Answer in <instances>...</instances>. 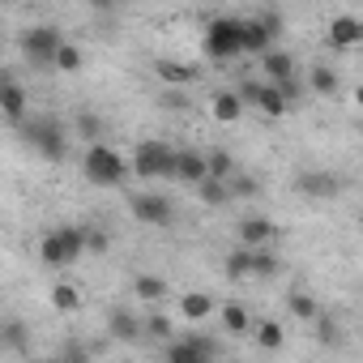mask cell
<instances>
[{
  "label": "cell",
  "instance_id": "1",
  "mask_svg": "<svg viewBox=\"0 0 363 363\" xmlns=\"http://www.w3.org/2000/svg\"><path fill=\"white\" fill-rule=\"evenodd\" d=\"M18 133H22V141H30L48 162H65L69 158V137H65V128H60V120H52V116H22L18 120Z\"/></svg>",
  "mask_w": 363,
  "mask_h": 363
},
{
  "label": "cell",
  "instance_id": "2",
  "mask_svg": "<svg viewBox=\"0 0 363 363\" xmlns=\"http://www.w3.org/2000/svg\"><path fill=\"white\" fill-rule=\"evenodd\" d=\"M124 171H128V162H124L120 150H111V145H103V141H90V150H86V158H82V175L90 179V184L116 189V184H124Z\"/></svg>",
  "mask_w": 363,
  "mask_h": 363
},
{
  "label": "cell",
  "instance_id": "3",
  "mask_svg": "<svg viewBox=\"0 0 363 363\" xmlns=\"http://www.w3.org/2000/svg\"><path fill=\"white\" fill-rule=\"evenodd\" d=\"M82 252H86L82 227H56V231H48V235L39 240V261H43L48 269H69V265L82 261Z\"/></svg>",
  "mask_w": 363,
  "mask_h": 363
},
{
  "label": "cell",
  "instance_id": "4",
  "mask_svg": "<svg viewBox=\"0 0 363 363\" xmlns=\"http://www.w3.org/2000/svg\"><path fill=\"white\" fill-rule=\"evenodd\" d=\"M240 22L244 18H214L206 26V56L214 65H231V60L244 56V48H240Z\"/></svg>",
  "mask_w": 363,
  "mask_h": 363
},
{
  "label": "cell",
  "instance_id": "5",
  "mask_svg": "<svg viewBox=\"0 0 363 363\" xmlns=\"http://www.w3.org/2000/svg\"><path fill=\"white\" fill-rule=\"evenodd\" d=\"M128 171L141 175V179H171L175 171V150L167 141H141L128 158Z\"/></svg>",
  "mask_w": 363,
  "mask_h": 363
},
{
  "label": "cell",
  "instance_id": "6",
  "mask_svg": "<svg viewBox=\"0 0 363 363\" xmlns=\"http://www.w3.org/2000/svg\"><path fill=\"white\" fill-rule=\"evenodd\" d=\"M65 43V35H60V26H30L26 35H22V56L35 65V69H52V60H56V48Z\"/></svg>",
  "mask_w": 363,
  "mask_h": 363
},
{
  "label": "cell",
  "instance_id": "7",
  "mask_svg": "<svg viewBox=\"0 0 363 363\" xmlns=\"http://www.w3.org/2000/svg\"><path fill=\"white\" fill-rule=\"evenodd\" d=\"M295 193H303L308 201H337L346 193V175L342 171H303L295 179Z\"/></svg>",
  "mask_w": 363,
  "mask_h": 363
},
{
  "label": "cell",
  "instance_id": "8",
  "mask_svg": "<svg viewBox=\"0 0 363 363\" xmlns=\"http://www.w3.org/2000/svg\"><path fill=\"white\" fill-rule=\"evenodd\" d=\"M235 94H240V103H244V107H257V111H261V116H269V120L286 116V99L278 94V86H274V82H240V86H235Z\"/></svg>",
  "mask_w": 363,
  "mask_h": 363
},
{
  "label": "cell",
  "instance_id": "9",
  "mask_svg": "<svg viewBox=\"0 0 363 363\" xmlns=\"http://www.w3.org/2000/svg\"><path fill=\"white\" fill-rule=\"evenodd\" d=\"M128 210L141 227H171V218H175V206L167 193H133Z\"/></svg>",
  "mask_w": 363,
  "mask_h": 363
},
{
  "label": "cell",
  "instance_id": "10",
  "mask_svg": "<svg viewBox=\"0 0 363 363\" xmlns=\"http://www.w3.org/2000/svg\"><path fill=\"white\" fill-rule=\"evenodd\" d=\"M218 342L214 337H201V333H189L184 342H171L167 346V363H206V359H218Z\"/></svg>",
  "mask_w": 363,
  "mask_h": 363
},
{
  "label": "cell",
  "instance_id": "11",
  "mask_svg": "<svg viewBox=\"0 0 363 363\" xmlns=\"http://www.w3.org/2000/svg\"><path fill=\"white\" fill-rule=\"evenodd\" d=\"M359 43H363V22H359L354 13H342V18L329 22V48L350 52V48H359Z\"/></svg>",
  "mask_w": 363,
  "mask_h": 363
},
{
  "label": "cell",
  "instance_id": "12",
  "mask_svg": "<svg viewBox=\"0 0 363 363\" xmlns=\"http://www.w3.org/2000/svg\"><path fill=\"white\" fill-rule=\"evenodd\" d=\"M240 48H244V56H261L265 48H274V35L265 30L261 18H244L240 22Z\"/></svg>",
  "mask_w": 363,
  "mask_h": 363
},
{
  "label": "cell",
  "instance_id": "13",
  "mask_svg": "<svg viewBox=\"0 0 363 363\" xmlns=\"http://www.w3.org/2000/svg\"><path fill=\"white\" fill-rule=\"evenodd\" d=\"M257 60H261V73H265V82H282V77H295V56H291V52L265 48Z\"/></svg>",
  "mask_w": 363,
  "mask_h": 363
},
{
  "label": "cell",
  "instance_id": "14",
  "mask_svg": "<svg viewBox=\"0 0 363 363\" xmlns=\"http://www.w3.org/2000/svg\"><path fill=\"white\" fill-rule=\"evenodd\" d=\"M0 111H5V120H22L30 107H26V90L18 86V82H9V77H0Z\"/></svg>",
  "mask_w": 363,
  "mask_h": 363
},
{
  "label": "cell",
  "instance_id": "15",
  "mask_svg": "<svg viewBox=\"0 0 363 363\" xmlns=\"http://www.w3.org/2000/svg\"><path fill=\"white\" fill-rule=\"evenodd\" d=\"M154 73H158V82H167V86H193V82H197V69H193V65H179V60H167V56L154 60Z\"/></svg>",
  "mask_w": 363,
  "mask_h": 363
},
{
  "label": "cell",
  "instance_id": "16",
  "mask_svg": "<svg viewBox=\"0 0 363 363\" xmlns=\"http://www.w3.org/2000/svg\"><path fill=\"white\" fill-rule=\"evenodd\" d=\"M175 179H184V184H197V179L206 175V154L197 150H175Z\"/></svg>",
  "mask_w": 363,
  "mask_h": 363
},
{
  "label": "cell",
  "instance_id": "17",
  "mask_svg": "<svg viewBox=\"0 0 363 363\" xmlns=\"http://www.w3.org/2000/svg\"><path fill=\"white\" fill-rule=\"evenodd\" d=\"M210 111H214V120H218V124H235V120L244 116V103H240V94H235V90H218V94L210 99Z\"/></svg>",
  "mask_w": 363,
  "mask_h": 363
},
{
  "label": "cell",
  "instance_id": "18",
  "mask_svg": "<svg viewBox=\"0 0 363 363\" xmlns=\"http://www.w3.org/2000/svg\"><path fill=\"white\" fill-rule=\"evenodd\" d=\"M107 333H111L116 342H137V337H141V320H137L133 312L116 308V312L107 316Z\"/></svg>",
  "mask_w": 363,
  "mask_h": 363
},
{
  "label": "cell",
  "instance_id": "19",
  "mask_svg": "<svg viewBox=\"0 0 363 363\" xmlns=\"http://www.w3.org/2000/svg\"><path fill=\"white\" fill-rule=\"evenodd\" d=\"M274 235H278V227H274L269 218H244V223H240V244H248V248L269 244Z\"/></svg>",
  "mask_w": 363,
  "mask_h": 363
},
{
  "label": "cell",
  "instance_id": "20",
  "mask_svg": "<svg viewBox=\"0 0 363 363\" xmlns=\"http://www.w3.org/2000/svg\"><path fill=\"white\" fill-rule=\"evenodd\" d=\"M308 90H312V94H320V99H333V94L342 90V77H337L329 65H316V69L308 73Z\"/></svg>",
  "mask_w": 363,
  "mask_h": 363
},
{
  "label": "cell",
  "instance_id": "21",
  "mask_svg": "<svg viewBox=\"0 0 363 363\" xmlns=\"http://www.w3.org/2000/svg\"><path fill=\"white\" fill-rule=\"evenodd\" d=\"M193 189H197V197H201L206 206H227V201H231V189H227V179H214V175H201V179H197V184H193Z\"/></svg>",
  "mask_w": 363,
  "mask_h": 363
},
{
  "label": "cell",
  "instance_id": "22",
  "mask_svg": "<svg viewBox=\"0 0 363 363\" xmlns=\"http://www.w3.org/2000/svg\"><path fill=\"white\" fill-rule=\"evenodd\" d=\"M278 269H282L278 252H274L269 244H257V248H252V261H248V274H257V278H274Z\"/></svg>",
  "mask_w": 363,
  "mask_h": 363
},
{
  "label": "cell",
  "instance_id": "23",
  "mask_svg": "<svg viewBox=\"0 0 363 363\" xmlns=\"http://www.w3.org/2000/svg\"><path fill=\"white\" fill-rule=\"evenodd\" d=\"M252 329V337H257V346H265V350H282V342H286V333H282V325L278 320H257V325H248Z\"/></svg>",
  "mask_w": 363,
  "mask_h": 363
},
{
  "label": "cell",
  "instance_id": "24",
  "mask_svg": "<svg viewBox=\"0 0 363 363\" xmlns=\"http://www.w3.org/2000/svg\"><path fill=\"white\" fill-rule=\"evenodd\" d=\"M133 295H137V299L158 303V299L167 295V282H162V278H154V274H137V278H133Z\"/></svg>",
  "mask_w": 363,
  "mask_h": 363
},
{
  "label": "cell",
  "instance_id": "25",
  "mask_svg": "<svg viewBox=\"0 0 363 363\" xmlns=\"http://www.w3.org/2000/svg\"><path fill=\"white\" fill-rule=\"evenodd\" d=\"M52 308H56V312H77V308H82V291H77L73 282H56V286H52Z\"/></svg>",
  "mask_w": 363,
  "mask_h": 363
},
{
  "label": "cell",
  "instance_id": "26",
  "mask_svg": "<svg viewBox=\"0 0 363 363\" xmlns=\"http://www.w3.org/2000/svg\"><path fill=\"white\" fill-rule=\"evenodd\" d=\"M179 312H184L189 320H206V316L214 312V299H210V295H201V291H193V295L179 299Z\"/></svg>",
  "mask_w": 363,
  "mask_h": 363
},
{
  "label": "cell",
  "instance_id": "27",
  "mask_svg": "<svg viewBox=\"0 0 363 363\" xmlns=\"http://www.w3.org/2000/svg\"><path fill=\"white\" fill-rule=\"evenodd\" d=\"M82 60H86V56H82V48L65 39V43L56 48V60H52V69H60V73H77V69H82Z\"/></svg>",
  "mask_w": 363,
  "mask_h": 363
},
{
  "label": "cell",
  "instance_id": "28",
  "mask_svg": "<svg viewBox=\"0 0 363 363\" xmlns=\"http://www.w3.org/2000/svg\"><path fill=\"white\" fill-rule=\"evenodd\" d=\"M206 175H214V179L235 175V158H231L227 150H210V154H206Z\"/></svg>",
  "mask_w": 363,
  "mask_h": 363
},
{
  "label": "cell",
  "instance_id": "29",
  "mask_svg": "<svg viewBox=\"0 0 363 363\" xmlns=\"http://www.w3.org/2000/svg\"><path fill=\"white\" fill-rule=\"evenodd\" d=\"M0 346H9V350H30V333H26V325H18V320L0 325Z\"/></svg>",
  "mask_w": 363,
  "mask_h": 363
},
{
  "label": "cell",
  "instance_id": "30",
  "mask_svg": "<svg viewBox=\"0 0 363 363\" xmlns=\"http://www.w3.org/2000/svg\"><path fill=\"white\" fill-rule=\"evenodd\" d=\"M312 320H316V342H320V346H342V325H337L333 316H320V312H316Z\"/></svg>",
  "mask_w": 363,
  "mask_h": 363
},
{
  "label": "cell",
  "instance_id": "31",
  "mask_svg": "<svg viewBox=\"0 0 363 363\" xmlns=\"http://www.w3.org/2000/svg\"><path fill=\"white\" fill-rule=\"evenodd\" d=\"M248 261H252V248L248 244L231 248L227 252V278H248Z\"/></svg>",
  "mask_w": 363,
  "mask_h": 363
},
{
  "label": "cell",
  "instance_id": "32",
  "mask_svg": "<svg viewBox=\"0 0 363 363\" xmlns=\"http://www.w3.org/2000/svg\"><path fill=\"white\" fill-rule=\"evenodd\" d=\"M248 325H252V320H248V312H244L240 303H227V308H223V329H227V333H248Z\"/></svg>",
  "mask_w": 363,
  "mask_h": 363
},
{
  "label": "cell",
  "instance_id": "33",
  "mask_svg": "<svg viewBox=\"0 0 363 363\" xmlns=\"http://www.w3.org/2000/svg\"><path fill=\"white\" fill-rule=\"evenodd\" d=\"M158 107H167V111H189L193 99L179 90V86H167V90H158Z\"/></svg>",
  "mask_w": 363,
  "mask_h": 363
},
{
  "label": "cell",
  "instance_id": "34",
  "mask_svg": "<svg viewBox=\"0 0 363 363\" xmlns=\"http://www.w3.org/2000/svg\"><path fill=\"white\" fill-rule=\"evenodd\" d=\"M227 189H231V197H257L261 193V184H257V179L252 175H227Z\"/></svg>",
  "mask_w": 363,
  "mask_h": 363
},
{
  "label": "cell",
  "instance_id": "35",
  "mask_svg": "<svg viewBox=\"0 0 363 363\" xmlns=\"http://www.w3.org/2000/svg\"><path fill=\"white\" fill-rule=\"evenodd\" d=\"M286 308H291V316H295V320H312V316L320 312L312 295H291V299H286Z\"/></svg>",
  "mask_w": 363,
  "mask_h": 363
},
{
  "label": "cell",
  "instance_id": "36",
  "mask_svg": "<svg viewBox=\"0 0 363 363\" xmlns=\"http://www.w3.org/2000/svg\"><path fill=\"white\" fill-rule=\"evenodd\" d=\"M82 240H86V248H90V252H107V248H111L107 231H99V227H82Z\"/></svg>",
  "mask_w": 363,
  "mask_h": 363
},
{
  "label": "cell",
  "instance_id": "37",
  "mask_svg": "<svg viewBox=\"0 0 363 363\" xmlns=\"http://www.w3.org/2000/svg\"><path fill=\"white\" fill-rule=\"evenodd\" d=\"M77 133H82L86 141H99V133H103V120H99V116H77Z\"/></svg>",
  "mask_w": 363,
  "mask_h": 363
},
{
  "label": "cell",
  "instance_id": "38",
  "mask_svg": "<svg viewBox=\"0 0 363 363\" xmlns=\"http://www.w3.org/2000/svg\"><path fill=\"white\" fill-rule=\"evenodd\" d=\"M145 329H150V333H154V337H171V320H167V316H162V312H154V316H150V320H145Z\"/></svg>",
  "mask_w": 363,
  "mask_h": 363
},
{
  "label": "cell",
  "instance_id": "39",
  "mask_svg": "<svg viewBox=\"0 0 363 363\" xmlns=\"http://www.w3.org/2000/svg\"><path fill=\"white\" fill-rule=\"evenodd\" d=\"M261 22H265V30H269V35H274V39H278V35H282V18H278V13H274V9H265V13H261Z\"/></svg>",
  "mask_w": 363,
  "mask_h": 363
},
{
  "label": "cell",
  "instance_id": "40",
  "mask_svg": "<svg viewBox=\"0 0 363 363\" xmlns=\"http://www.w3.org/2000/svg\"><path fill=\"white\" fill-rule=\"evenodd\" d=\"M86 9H94V13H107V9H116V0H82Z\"/></svg>",
  "mask_w": 363,
  "mask_h": 363
},
{
  "label": "cell",
  "instance_id": "41",
  "mask_svg": "<svg viewBox=\"0 0 363 363\" xmlns=\"http://www.w3.org/2000/svg\"><path fill=\"white\" fill-rule=\"evenodd\" d=\"M90 350H82V346H65V359H86Z\"/></svg>",
  "mask_w": 363,
  "mask_h": 363
}]
</instances>
